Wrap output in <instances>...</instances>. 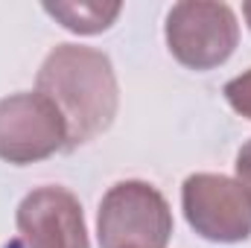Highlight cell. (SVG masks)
I'll list each match as a JSON object with an SVG mask.
<instances>
[{"mask_svg": "<svg viewBox=\"0 0 251 248\" xmlns=\"http://www.w3.org/2000/svg\"><path fill=\"white\" fill-rule=\"evenodd\" d=\"M18 231L26 248H88V228L79 198L64 187L47 184L18 204Z\"/></svg>", "mask_w": 251, "mask_h": 248, "instance_id": "6", "label": "cell"}, {"mask_svg": "<svg viewBox=\"0 0 251 248\" xmlns=\"http://www.w3.org/2000/svg\"><path fill=\"white\" fill-rule=\"evenodd\" d=\"M102 248H167L173 237V210L158 187L146 181H117L97 213Z\"/></svg>", "mask_w": 251, "mask_h": 248, "instance_id": "2", "label": "cell"}, {"mask_svg": "<svg viewBox=\"0 0 251 248\" xmlns=\"http://www.w3.org/2000/svg\"><path fill=\"white\" fill-rule=\"evenodd\" d=\"M38 94H44L67 123V149L102 134L117 117L120 91L111 59L97 47L59 44L38 70Z\"/></svg>", "mask_w": 251, "mask_h": 248, "instance_id": "1", "label": "cell"}, {"mask_svg": "<svg viewBox=\"0 0 251 248\" xmlns=\"http://www.w3.org/2000/svg\"><path fill=\"white\" fill-rule=\"evenodd\" d=\"M225 99H228V105H231L237 114H243V117L251 120V70L234 76V79L225 85Z\"/></svg>", "mask_w": 251, "mask_h": 248, "instance_id": "8", "label": "cell"}, {"mask_svg": "<svg viewBox=\"0 0 251 248\" xmlns=\"http://www.w3.org/2000/svg\"><path fill=\"white\" fill-rule=\"evenodd\" d=\"M123 3L111 0V3H102V0H79V3H44V12L53 15L64 29L70 32H79V35H94V32H102L108 29L117 15H120Z\"/></svg>", "mask_w": 251, "mask_h": 248, "instance_id": "7", "label": "cell"}, {"mask_svg": "<svg viewBox=\"0 0 251 248\" xmlns=\"http://www.w3.org/2000/svg\"><path fill=\"white\" fill-rule=\"evenodd\" d=\"M243 15H246V21H249V26H251V3H243Z\"/></svg>", "mask_w": 251, "mask_h": 248, "instance_id": "10", "label": "cell"}, {"mask_svg": "<svg viewBox=\"0 0 251 248\" xmlns=\"http://www.w3.org/2000/svg\"><path fill=\"white\" fill-rule=\"evenodd\" d=\"M167 47L190 70H210L231 59L240 24L228 3L181 0L167 15Z\"/></svg>", "mask_w": 251, "mask_h": 248, "instance_id": "3", "label": "cell"}, {"mask_svg": "<svg viewBox=\"0 0 251 248\" xmlns=\"http://www.w3.org/2000/svg\"><path fill=\"white\" fill-rule=\"evenodd\" d=\"M67 149V123L44 94H9L0 99V158L9 164H35Z\"/></svg>", "mask_w": 251, "mask_h": 248, "instance_id": "4", "label": "cell"}, {"mask_svg": "<svg viewBox=\"0 0 251 248\" xmlns=\"http://www.w3.org/2000/svg\"><path fill=\"white\" fill-rule=\"evenodd\" d=\"M234 170H237V181L249 190L251 196V140L249 143H243V149L237 152V164H234Z\"/></svg>", "mask_w": 251, "mask_h": 248, "instance_id": "9", "label": "cell"}, {"mask_svg": "<svg viewBox=\"0 0 251 248\" xmlns=\"http://www.w3.org/2000/svg\"><path fill=\"white\" fill-rule=\"evenodd\" d=\"M190 228L210 243H243L251 237V196L237 178L193 173L181 187Z\"/></svg>", "mask_w": 251, "mask_h": 248, "instance_id": "5", "label": "cell"}]
</instances>
